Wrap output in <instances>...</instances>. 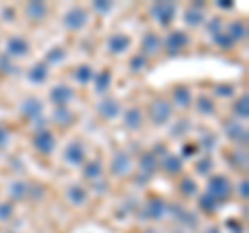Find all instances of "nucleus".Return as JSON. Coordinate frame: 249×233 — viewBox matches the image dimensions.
<instances>
[{"label":"nucleus","mask_w":249,"mask_h":233,"mask_svg":"<svg viewBox=\"0 0 249 233\" xmlns=\"http://www.w3.org/2000/svg\"><path fill=\"white\" fill-rule=\"evenodd\" d=\"M208 196H212L216 202H222L231 196V181L222 175H216L208 183Z\"/></svg>","instance_id":"obj_1"},{"label":"nucleus","mask_w":249,"mask_h":233,"mask_svg":"<svg viewBox=\"0 0 249 233\" xmlns=\"http://www.w3.org/2000/svg\"><path fill=\"white\" fill-rule=\"evenodd\" d=\"M170 115H173V106L166 100H154L152 106H150V119L156 123V125H162V123H166L170 119Z\"/></svg>","instance_id":"obj_2"},{"label":"nucleus","mask_w":249,"mask_h":233,"mask_svg":"<svg viewBox=\"0 0 249 233\" xmlns=\"http://www.w3.org/2000/svg\"><path fill=\"white\" fill-rule=\"evenodd\" d=\"M175 13H177V6L173 2H158L152 6V15L160 25H168V23L175 19Z\"/></svg>","instance_id":"obj_3"},{"label":"nucleus","mask_w":249,"mask_h":233,"mask_svg":"<svg viewBox=\"0 0 249 233\" xmlns=\"http://www.w3.org/2000/svg\"><path fill=\"white\" fill-rule=\"evenodd\" d=\"M85 23H88V13H85L81 6H75V9L67 15V19H65V25L69 29H81Z\"/></svg>","instance_id":"obj_4"},{"label":"nucleus","mask_w":249,"mask_h":233,"mask_svg":"<svg viewBox=\"0 0 249 233\" xmlns=\"http://www.w3.org/2000/svg\"><path fill=\"white\" fill-rule=\"evenodd\" d=\"M52 100L56 102L58 106H65V104H69L73 100V96H75V92H73V88H69V85H65V83H60V85H56V88L52 90Z\"/></svg>","instance_id":"obj_5"},{"label":"nucleus","mask_w":249,"mask_h":233,"mask_svg":"<svg viewBox=\"0 0 249 233\" xmlns=\"http://www.w3.org/2000/svg\"><path fill=\"white\" fill-rule=\"evenodd\" d=\"M54 136L50 134V131H40V134L36 136V148L40 150L42 154H50L54 150Z\"/></svg>","instance_id":"obj_6"},{"label":"nucleus","mask_w":249,"mask_h":233,"mask_svg":"<svg viewBox=\"0 0 249 233\" xmlns=\"http://www.w3.org/2000/svg\"><path fill=\"white\" fill-rule=\"evenodd\" d=\"M110 169H112L114 175H127L129 169H131V158H129L124 152H119V154H116V156L112 158Z\"/></svg>","instance_id":"obj_7"},{"label":"nucleus","mask_w":249,"mask_h":233,"mask_svg":"<svg viewBox=\"0 0 249 233\" xmlns=\"http://www.w3.org/2000/svg\"><path fill=\"white\" fill-rule=\"evenodd\" d=\"M187 42H189V38H187L183 32H173L168 38H166V48L170 54H175L183 48V46H187Z\"/></svg>","instance_id":"obj_8"},{"label":"nucleus","mask_w":249,"mask_h":233,"mask_svg":"<svg viewBox=\"0 0 249 233\" xmlns=\"http://www.w3.org/2000/svg\"><path fill=\"white\" fill-rule=\"evenodd\" d=\"M6 52L13 54V57H23V54L29 52V44L23 40V38L15 36V38L9 40V44H6Z\"/></svg>","instance_id":"obj_9"},{"label":"nucleus","mask_w":249,"mask_h":233,"mask_svg":"<svg viewBox=\"0 0 249 233\" xmlns=\"http://www.w3.org/2000/svg\"><path fill=\"white\" fill-rule=\"evenodd\" d=\"M129 48V38L123 36V34H114L110 36V40H108V50L112 54H121Z\"/></svg>","instance_id":"obj_10"},{"label":"nucleus","mask_w":249,"mask_h":233,"mask_svg":"<svg viewBox=\"0 0 249 233\" xmlns=\"http://www.w3.org/2000/svg\"><path fill=\"white\" fill-rule=\"evenodd\" d=\"M23 113H25L31 121H37L42 116V102L37 98L25 100V104H23Z\"/></svg>","instance_id":"obj_11"},{"label":"nucleus","mask_w":249,"mask_h":233,"mask_svg":"<svg viewBox=\"0 0 249 233\" xmlns=\"http://www.w3.org/2000/svg\"><path fill=\"white\" fill-rule=\"evenodd\" d=\"M160 46H162V42H160V38L156 36V34H147L145 38H143V42H142V54L143 57H147V54H156L160 50Z\"/></svg>","instance_id":"obj_12"},{"label":"nucleus","mask_w":249,"mask_h":233,"mask_svg":"<svg viewBox=\"0 0 249 233\" xmlns=\"http://www.w3.org/2000/svg\"><path fill=\"white\" fill-rule=\"evenodd\" d=\"M173 100H175V104L181 106V108L189 106L191 104V90L187 88V85H178V88H175V92H173Z\"/></svg>","instance_id":"obj_13"},{"label":"nucleus","mask_w":249,"mask_h":233,"mask_svg":"<svg viewBox=\"0 0 249 233\" xmlns=\"http://www.w3.org/2000/svg\"><path fill=\"white\" fill-rule=\"evenodd\" d=\"M143 123V115L139 108H129L127 113H124V125L129 129H139Z\"/></svg>","instance_id":"obj_14"},{"label":"nucleus","mask_w":249,"mask_h":233,"mask_svg":"<svg viewBox=\"0 0 249 233\" xmlns=\"http://www.w3.org/2000/svg\"><path fill=\"white\" fill-rule=\"evenodd\" d=\"M164 211H166L164 202H162L160 198H154V200H150V204H147V211H145V213H147V216H150V219L158 221V219H162Z\"/></svg>","instance_id":"obj_15"},{"label":"nucleus","mask_w":249,"mask_h":233,"mask_svg":"<svg viewBox=\"0 0 249 233\" xmlns=\"http://www.w3.org/2000/svg\"><path fill=\"white\" fill-rule=\"evenodd\" d=\"M46 6L42 4V2H29L27 6H25V15L29 19H34V21H40V19H44L46 17Z\"/></svg>","instance_id":"obj_16"},{"label":"nucleus","mask_w":249,"mask_h":233,"mask_svg":"<svg viewBox=\"0 0 249 233\" xmlns=\"http://www.w3.org/2000/svg\"><path fill=\"white\" fill-rule=\"evenodd\" d=\"M121 111V106L116 100H104L102 104H100V113H102L104 119H112V116H116Z\"/></svg>","instance_id":"obj_17"},{"label":"nucleus","mask_w":249,"mask_h":233,"mask_svg":"<svg viewBox=\"0 0 249 233\" xmlns=\"http://www.w3.org/2000/svg\"><path fill=\"white\" fill-rule=\"evenodd\" d=\"M67 160L73 162V165H79V162H83V148H81V144H71V146H69Z\"/></svg>","instance_id":"obj_18"},{"label":"nucleus","mask_w":249,"mask_h":233,"mask_svg":"<svg viewBox=\"0 0 249 233\" xmlns=\"http://www.w3.org/2000/svg\"><path fill=\"white\" fill-rule=\"evenodd\" d=\"M85 196H88V194H85V190L79 188V185H73V188L69 190V198H71L73 204H83V202H85Z\"/></svg>","instance_id":"obj_19"},{"label":"nucleus","mask_w":249,"mask_h":233,"mask_svg":"<svg viewBox=\"0 0 249 233\" xmlns=\"http://www.w3.org/2000/svg\"><path fill=\"white\" fill-rule=\"evenodd\" d=\"M91 77H93V71H91V67H88V65H83V67H79V69L75 71V79L79 81V83L91 81Z\"/></svg>","instance_id":"obj_20"},{"label":"nucleus","mask_w":249,"mask_h":233,"mask_svg":"<svg viewBox=\"0 0 249 233\" xmlns=\"http://www.w3.org/2000/svg\"><path fill=\"white\" fill-rule=\"evenodd\" d=\"M29 77H31L34 81H44L46 77H48V69H46V65L40 63V65H36V67L29 71Z\"/></svg>","instance_id":"obj_21"},{"label":"nucleus","mask_w":249,"mask_h":233,"mask_svg":"<svg viewBox=\"0 0 249 233\" xmlns=\"http://www.w3.org/2000/svg\"><path fill=\"white\" fill-rule=\"evenodd\" d=\"M227 131H229V137L232 139H245V129L241 127V123H229Z\"/></svg>","instance_id":"obj_22"},{"label":"nucleus","mask_w":249,"mask_h":233,"mask_svg":"<svg viewBox=\"0 0 249 233\" xmlns=\"http://www.w3.org/2000/svg\"><path fill=\"white\" fill-rule=\"evenodd\" d=\"M227 36H231L232 40H241V38H245V23L235 21V23L231 25V32H229Z\"/></svg>","instance_id":"obj_23"},{"label":"nucleus","mask_w":249,"mask_h":233,"mask_svg":"<svg viewBox=\"0 0 249 233\" xmlns=\"http://www.w3.org/2000/svg\"><path fill=\"white\" fill-rule=\"evenodd\" d=\"M199 9H201V4H196L193 9L187 11V23H189V25H199V23H201V13H199Z\"/></svg>","instance_id":"obj_24"},{"label":"nucleus","mask_w":249,"mask_h":233,"mask_svg":"<svg viewBox=\"0 0 249 233\" xmlns=\"http://www.w3.org/2000/svg\"><path fill=\"white\" fill-rule=\"evenodd\" d=\"M156 167H158V162H156L154 152H147L145 156L142 158V171H145V173H152Z\"/></svg>","instance_id":"obj_25"},{"label":"nucleus","mask_w":249,"mask_h":233,"mask_svg":"<svg viewBox=\"0 0 249 233\" xmlns=\"http://www.w3.org/2000/svg\"><path fill=\"white\" fill-rule=\"evenodd\" d=\"M110 79H112L110 71H102V73L98 75V79H96V90H98V92H104L108 85H110Z\"/></svg>","instance_id":"obj_26"},{"label":"nucleus","mask_w":249,"mask_h":233,"mask_svg":"<svg viewBox=\"0 0 249 233\" xmlns=\"http://www.w3.org/2000/svg\"><path fill=\"white\" fill-rule=\"evenodd\" d=\"M73 119V113L71 111H67L65 106H58V111H56V123H62V125H69Z\"/></svg>","instance_id":"obj_27"},{"label":"nucleus","mask_w":249,"mask_h":233,"mask_svg":"<svg viewBox=\"0 0 249 233\" xmlns=\"http://www.w3.org/2000/svg\"><path fill=\"white\" fill-rule=\"evenodd\" d=\"M164 169L168 173H178L181 171V158H175V156H168L164 160Z\"/></svg>","instance_id":"obj_28"},{"label":"nucleus","mask_w":249,"mask_h":233,"mask_svg":"<svg viewBox=\"0 0 249 233\" xmlns=\"http://www.w3.org/2000/svg\"><path fill=\"white\" fill-rule=\"evenodd\" d=\"M145 63H147V58L143 57V54H137V57L133 58V60H131V71H142V69L145 67Z\"/></svg>","instance_id":"obj_29"},{"label":"nucleus","mask_w":249,"mask_h":233,"mask_svg":"<svg viewBox=\"0 0 249 233\" xmlns=\"http://www.w3.org/2000/svg\"><path fill=\"white\" fill-rule=\"evenodd\" d=\"M100 173H102V169H100V162H89L88 169H85V175L91 177V179H93V177H98Z\"/></svg>","instance_id":"obj_30"},{"label":"nucleus","mask_w":249,"mask_h":233,"mask_svg":"<svg viewBox=\"0 0 249 233\" xmlns=\"http://www.w3.org/2000/svg\"><path fill=\"white\" fill-rule=\"evenodd\" d=\"M235 113L239 115V116H243V119H245V116H247V98L243 96V98H241L239 100V102L235 104Z\"/></svg>","instance_id":"obj_31"},{"label":"nucleus","mask_w":249,"mask_h":233,"mask_svg":"<svg viewBox=\"0 0 249 233\" xmlns=\"http://www.w3.org/2000/svg\"><path fill=\"white\" fill-rule=\"evenodd\" d=\"M201 206H204L206 211H214V208L218 206V202L212 196H208V194H206V196H201Z\"/></svg>","instance_id":"obj_32"},{"label":"nucleus","mask_w":249,"mask_h":233,"mask_svg":"<svg viewBox=\"0 0 249 233\" xmlns=\"http://www.w3.org/2000/svg\"><path fill=\"white\" fill-rule=\"evenodd\" d=\"M11 213H13V206L9 202H2V204H0V221H6L11 216Z\"/></svg>","instance_id":"obj_33"},{"label":"nucleus","mask_w":249,"mask_h":233,"mask_svg":"<svg viewBox=\"0 0 249 233\" xmlns=\"http://www.w3.org/2000/svg\"><path fill=\"white\" fill-rule=\"evenodd\" d=\"M181 190H183L185 196H191V194H196V181H193V179H185Z\"/></svg>","instance_id":"obj_34"},{"label":"nucleus","mask_w":249,"mask_h":233,"mask_svg":"<svg viewBox=\"0 0 249 233\" xmlns=\"http://www.w3.org/2000/svg\"><path fill=\"white\" fill-rule=\"evenodd\" d=\"M199 111L201 113H214V104H212V100H206V98H199Z\"/></svg>","instance_id":"obj_35"},{"label":"nucleus","mask_w":249,"mask_h":233,"mask_svg":"<svg viewBox=\"0 0 249 233\" xmlns=\"http://www.w3.org/2000/svg\"><path fill=\"white\" fill-rule=\"evenodd\" d=\"M25 192H27V185H25V183H15V185H13V196H15V198H21Z\"/></svg>","instance_id":"obj_36"},{"label":"nucleus","mask_w":249,"mask_h":233,"mask_svg":"<svg viewBox=\"0 0 249 233\" xmlns=\"http://www.w3.org/2000/svg\"><path fill=\"white\" fill-rule=\"evenodd\" d=\"M6 142H9V131L4 127H0V146H4Z\"/></svg>","instance_id":"obj_37"},{"label":"nucleus","mask_w":249,"mask_h":233,"mask_svg":"<svg viewBox=\"0 0 249 233\" xmlns=\"http://www.w3.org/2000/svg\"><path fill=\"white\" fill-rule=\"evenodd\" d=\"M210 165H212V162H210V160L199 162V165H197V171H199V173H206V171H210Z\"/></svg>","instance_id":"obj_38"},{"label":"nucleus","mask_w":249,"mask_h":233,"mask_svg":"<svg viewBox=\"0 0 249 233\" xmlns=\"http://www.w3.org/2000/svg\"><path fill=\"white\" fill-rule=\"evenodd\" d=\"M93 6H96L98 11H110V4H106V2H96Z\"/></svg>","instance_id":"obj_39"},{"label":"nucleus","mask_w":249,"mask_h":233,"mask_svg":"<svg viewBox=\"0 0 249 233\" xmlns=\"http://www.w3.org/2000/svg\"><path fill=\"white\" fill-rule=\"evenodd\" d=\"M196 154V146H185V156H191Z\"/></svg>","instance_id":"obj_40"},{"label":"nucleus","mask_w":249,"mask_h":233,"mask_svg":"<svg viewBox=\"0 0 249 233\" xmlns=\"http://www.w3.org/2000/svg\"><path fill=\"white\" fill-rule=\"evenodd\" d=\"M147 233H154V231H147Z\"/></svg>","instance_id":"obj_41"}]
</instances>
